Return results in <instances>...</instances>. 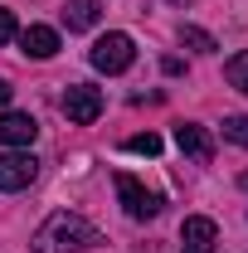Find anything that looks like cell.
Segmentation results:
<instances>
[{
    "mask_svg": "<svg viewBox=\"0 0 248 253\" xmlns=\"http://www.w3.org/2000/svg\"><path fill=\"white\" fill-rule=\"evenodd\" d=\"M180 44H185L190 54H214V49H219V44H214V34L195 30V25H180Z\"/></svg>",
    "mask_w": 248,
    "mask_h": 253,
    "instance_id": "obj_11",
    "label": "cell"
},
{
    "mask_svg": "<svg viewBox=\"0 0 248 253\" xmlns=\"http://www.w3.org/2000/svg\"><path fill=\"white\" fill-rule=\"evenodd\" d=\"M15 34H20V25H15V15H10V10H0V44H10Z\"/></svg>",
    "mask_w": 248,
    "mask_h": 253,
    "instance_id": "obj_15",
    "label": "cell"
},
{
    "mask_svg": "<svg viewBox=\"0 0 248 253\" xmlns=\"http://www.w3.org/2000/svg\"><path fill=\"white\" fill-rule=\"evenodd\" d=\"M39 136V122L30 112H0V146L10 151H30V141Z\"/></svg>",
    "mask_w": 248,
    "mask_h": 253,
    "instance_id": "obj_6",
    "label": "cell"
},
{
    "mask_svg": "<svg viewBox=\"0 0 248 253\" xmlns=\"http://www.w3.org/2000/svg\"><path fill=\"white\" fill-rule=\"evenodd\" d=\"M15 39H20V49L30 59H54L59 54V30H49V25H30V30L15 34Z\"/></svg>",
    "mask_w": 248,
    "mask_h": 253,
    "instance_id": "obj_9",
    "label": "cell"
},
{
    "mask_svg": "<svg viewBox=\"0 0 248 253\" xmlns=\"http://www.w3.org/2000/svg\"><path fill=\"white\" fill-rule=\"evenodd\" d=\"M185 5H190V0H185Z\"/></svg>",
    "mask_w": 248,
    "mask_h": 253,
    "instance_id": "obj_18",
    "label": "cell"
},
{
    "mask_svg": "<svg viewBox=\"0 0 248 253\" xmlns=\"http://www.w3.org/2000/svg\"><path fill=\"white\" fill-rule=\"evenodd\" d=\"M224 78H229L239 93H248V49H244V54H234V59L224 63Z\"/></svg>",
    "mask_w": 248,
    "mask_h": 253,
    "instance_id": "obj_14",
    "label": "cell"
},
{
    "mask_svg": "<svg viewBox=\"0 0 248 253\" xmlns=\"http://www.w3.org/2000/svg\"><path fill=\"white\" fill-rule=\"evenodd\" d=\"M175 146H180L190 161H200V166L214 161V136H209L200 122H175Z\"/></svg>",
    "mask_w": 248,
    "mask_h": 253,
    "instance_id": "obj_7",
    "label": "cell"
},
{
    "mask_svg": "<svg viewBox=\"0 0 248 253\" xmlns=\"http://www.w3.org/2000/svg\"><path fill=\"white\" fill-rule=\"evenodd\" d=\"M122 146L131 156H161V136H156V131H136V136H126Z\"/></svg>",
    "mask_w": 248,
    "mask_h": 253,
    "instance_id": "obj_12",
    "label": "cell"
},
{
    "mask_svg": "<svg viewBox=\"0 0 248 253\" xmlns=\"http://www.w3.org/2000/svg\"><path fill=\"white\" fill-rule=\"evenodd\" d=\"M97 244H102L97 224H88L73 210H54L34 234V253H83V249H97Z\"/></svg>",
    "mask_w": 248,
    "mask_h": 253,
    "instance_id": "obj_1",
    "label": "cell"
},
{
    "mask_svg": "<svg viewBox=\"0 0 248 253\" xmlns=\"http://www.w3.org/2000/svg\"><path fill=\"white\" fill-rule=\"evenodd\" d=\"M88 59H93L97 73H126V68L136 63V44H131V34L112 30V34H102L93 49H88Z\"/></svg>",
    "mask_w": 248,
    "mask_h": 253,
    "instance_id": "obj_2",
    "label": "cell"
},
{
    "mask_svg": "<svg viewBox=\"0 0 248 253\" xmlns=\"http://www.w3.org/2000/svg\"><path fill=\"white\" fill-rule=\"evenodd\" d=\"M63 117L73 126H93L102 117V88L93 83H68V93H63Z\"/></svg>",
    "mask_w": 248,
    "mask_h": 253,
    "instance_id": "obj_4",
    "label": "cell"
},
{
    "mask_svg": "<svg viewBox=\"0 0 248 253\" xmlns=\"http://www.w3.org/2000/svg\"><path fill=\"white\" fill-rule=\"evenodd\" d=\"M5 102H10V83L0 78V107H5Z\"/></svg>",
    "mask_w": 248,
    "mask_h": 253,
    "instance_id": "obj_16",
    "label": "cell"
},
{
    "mask_svg": "<svg viewBox=\"0 0 248 253\" xmlns=\"http://www.w3.org/2000/svg\"><path fill=\"white\" fill-rule=\"evenodd\" d=\"M224 141L248 146V112H229V117H224Z\"/></svg>",
    "mask_w": 248,
    "mask_h": 253,
    "instance_id": "obj_13",
    "label": "cell"
},
{
    "mask_svg": "<svg viewBox=\"0 0 248 253\" xmlns=\"http://www.w3.org/2000/svg\"><path fill=\"white\" fill-rule=\"evenodd\" d=\"M117 200H122V210L131 214V219H156V214H161V205H165V200H161V190H146L136 175H126V170L117 175Z\"/></svg>",
    "mask_w": 248,
    "mask_h": 253,
    "instance_id": "obj_3",
    "label": "cell"
},
{
    "mask_svg": "<svg viewBox=\"0 0 248 253\" xmlns=\"http://www.w3.org/2000/svg\"><path fill=\"white\" fill-rule=\"evenodd\" d=\"M34 175H39V161H34L30 151H0V190H5V195L34 185Z\"/></svg>",
    "mask_w": 248,
    "mask_h": 253,
    "instance_id": "obj_5",
    "label": "cell"
},
{
    "mask_svg": "<svg viewBox=\"0 0 248 253\" xmlns=\"http://www.w3.org/2000/svg\"><path fill=\"white\" fill-rule=\"evenodd\" d=\"M97 20H102V0H63V25L73 34L93 30Z\"/></svg>",
    "mask_w": 248,
    "mask_h": 253,
    "instance_id": "obj_10",
    "label": "cell"
},
{
    "mask_svg": "<svg viewBox=\"0 0 248 253\" xmlns=\"http://www.w3.org/2000/svg\"><path fill=\"white\" fill-rule=\"evenodd\" d=\"M239 185H244V190H248V170H244V175H239Z\"/></svg>",
    "mask_w": 248,
    "mask_h": 253,
    "instance_id": "obj_17",
    "label": "cell"
},
{
    "mask_svg": "<svg viewBox=\"0 0 248 253\" xmlns=\"http://www.w3.org/2000/svg\"><path fill=\"white\" fill-rule=\"evenodd\" d=\"M214 244H219V224L205 214H190L180 229V253H214Z\"/></svg>",
    "mask_w": 248,
    "mask_h": 253,
    "instance_id": "obj_8",
    "label": "cell"
}]
</instances>
